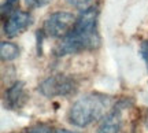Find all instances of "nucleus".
<instances>
[{
	"mask_svg": "<svg viewBox=\"0 0 148 133\" xmlns=\"http://www.w3.org/2000/svg\"><path fill=\"white\" fill-rule=\"evenodd\" d=\"M97 15L99 12L95 7H89L81 11L79 15L75 18L73 29L64 37H62V41L56 45L55 53L58 56H64L99 47L100 37L96 27Z\"/></svg>",
	"mask_w": 148,
	"mask_h": 133,
	"instance_id": "f257e3e1",
	"label": "nucleus"
},
{
	"mask_svg": "<svg viewBox=\"0 0 148 133\" xmlns=\"http://www.w3.org/2000/svg\"><path fill=\"white\" fill-rule=\"evenodd\" d=\"M111 104L112 101L108 96L99 95V93L85 95L71 106L69 119L73 125L78 128L89 126L90 123L99 121L106 115Z\"/></svg>",
	"mask_w": 148,
	"mask_h": 133,
	"instance_id": "f03ea898",
	"label": "nucleus"
},
{
	"mask_svg": "<svg viewBox=\"0 0 148 133\" xmlns=\"http://www.w3.org/2000/svg\"><path fill=\"white\" fill-rule=\"evenodd\" d=\"M75 89V82L64 74L51 75L42 81L38 85V92L45 97H55V96H67L73 93Z\"/></svg>",
	"mask_w": 148,
	"mask_h": 133,
	"instance_id": "7ed1b4c3",
	"label": "nucleus"
},
{
	"mask_svg": "<svg viewBox=\"0 0 148 133\" xmlns=\"http://www.w3.org/2000/svg\"><path fill=\"white\" fill-rule=\"evenodd\" d=\"M75 18L66 11H58L48 16L44 22V33L53 38H62L73 29Z\"/></svg>",
	"mask_w": 148,
	"mask_h": 133,
	"instance_id": "20e7f679",
	"label": "nucleus"
},
{
	"mask_svg": "<svg viewBox=\"0 0 148 133\" xmlns=\"http://www.w3.org/2000/svg\"><path fill=\"white\" fill-rule=\"evenodd\" d=\"M32 23V15L26 11L15 10L11 15L7 16V21L4 22V33L7 37H16L19 33L30 26Z\"/></svg>",
	"mask_w": 148,
	"mask_h": 133,
	"instance_id": "39448f33",
	"label": "nucleus"
},
{
	"mask_svg": "<svg viewBox=\"0 0 148 133\" xmlns=\"http://www.w3.org/2000/svg\"><path fill=\"white\" fill-rule=\"evenodd\" d=\"M127 106V100H121L107 114L96 133H122V108Z\"/></svg>",
	"mask_w": 148,
	"mask_h": 133,
	"instance_id": "423d86ee",
	"label": "nucleus"
},
{
	"mask_svg": "<svg viewBox=\"0 0 148 133\" xmlns=\"http://www.w3.org/2000/svg\"><path fill=\"white\" fill-rule=\"evenodd\" d=\"M5 106L10 110H18L21 108L26 101V93H25V85L21 81L14 82L5 90Z\"/></svg>",
	"mask_w": 148,
	"mask_h": 133,
	"instance_id": "0eeeda50",
	"label": "nucleus"
},
{
	"mask_svg": "<svg viewBox=\"0 0 148 133\" xmlns=\"http://www.w3.org/2000/svg\"><path fill=\"white\" fill-rule=\"evenodd\" d=\"M19 55V48L18 45L10 41H1L0 44V56L3 62H10L14 60Z\"/></svg>",
	"mask_w": 148,
	"mask_h": 133,
	"instance_id": "6e6552de",
	"label": "nucleus"
},
{
	"mask_svg": "<svg viewBox=\"0 0 148 133\" xmlns=\"http://www.w3.org/2000/svg\"><path fill=\"white\" fill-rule=\"evenodd\" d=\"M16 5H18V0H7L5 3H3L1 4V16L5 18V15H11L15 11Z\"/></svg>",
	"mask_w": 148,
	"mask_h": 133,
	"instance_id": "1a4fd4ad",
	"label": "nucleus"
},
{
	"mask_svg": "<svg viewBox=\"0 0 148 133\" xmlns=\"http://www.w3.org/2000/svg\"><path fill=\"white\" fill-rule=\"evenodd\" d=\"M67 3L70 5H73V7H75L77 10L82 11L89 8V7H93L92 4L95 3V0H67Z\"/></svg>",
	"mask_w": 148,
	"mask_h": 133,
	"instance_id": "9d476101",
	"label": "nucleus"
},
{
	"mask_svg": "<svg viewBox=\"0 0 148 133\" xmlns=\"http://www.w3.org/2000/svg\"><path fill=\"white\" fill-rule=\"evenodd\" d=\"M49 1H52V0H25L26 5H29L30 8H38V7H44V5H47Z\"/></svg>",
	"mask_w": 148,
	"mask_h": 133,
	"instance_id": "9b49d317",
	"label": "nucleus"
},
{
	"mask_svg": "<svg viewBox=\"0 0 148 133\" xmlns=\"http://www.w3.org/2000/svg\"><path fill=\"white\" fill-rule=\"evenodd\" d=\"M27 133H55L49 126H45V125H37V126H33L27 130Z\"/></svg>",
	"mask_w": 148,
	"mask_h": 133,
	"instance_id": "f8f14e48",
	"label": "nucleus"
},
{
	"mask_svg": "<svg viewBox=\"0 0 148 133\" xmlns=\"http://www.w3.org/2000/svg\"><path fill=\"white\" fill-rule=\"evenodd\" d=\"M140 52H141V56L144 58V60L148 62V40L141 43V47H140Z\"/></svg>",
	"mask_w": 148,
	"mask_h": 133,
	"instance_id": "ddd939ff",
	"label": "nucleus"
},
{
	"mask_svg": "<svg viewBox=\"0 0 148 133\" xmlns=\"http://www.w3.org/2000/svg\"><path fill=\"white\" fill-rule=\"evenodd\" d=\"M55 133H77V132H71V130H67V129H58V130H55Z\"/></svg>",
	"mask_w": 148,
	"mask_h": 133,
	"instance_id": "4468645a",
	"label": "nucleus"
}]
</instances>
